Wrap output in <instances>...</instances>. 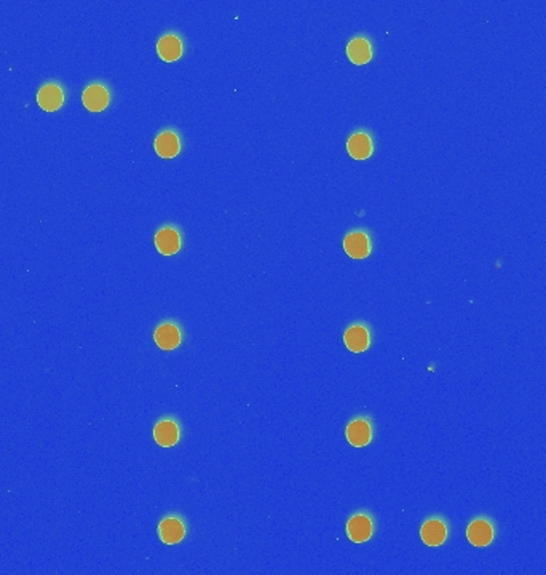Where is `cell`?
Masks as SVG:
<instances>
[{
  "mask_svg": "<svg viewBox=\"0 0 546 575\" xmlns=\"http://www.w3.org/2000/svg\"><path fill=\"white\" fill-rule=\"evenodd\" d=\"M185 533H187V525L178 515L165 516L158 524V537L166 545H176V543L182 542Z\"/></svg>",
  "mask_w": 546,
  "mask_h": 575,
  "instance_id": "6da1fadb",
  "label": "cell"
},
{
  "mask_svg": "<svg viewBox=\"0 0 546 575\" xmlns=\"http://www.w3.org/2000/svg\"><path fill=\"white\" fill-rule=\"evenodd\" d=\"M153 339L161 350H175L182 341V334L176 323L165 321L155 330Z\"/></svg>",
  "mask_w": 546,
  "mask_h": 575,
  "instance_id": "9c48e42d",
  "label": "cell"
},
{
  "mask_svg": "<svg viewBox=\"0 0 546 575\" xmlns=\"http://www.w3.org/2000/svg\"><path fill=\"white\" fill-rule=\"evenodd\" d=\"M37 103H39V106L43 110H48V112L58 110L64 103V93L57 83L43 85L39 93H37Z\"/></svg>",
  "mask_w": 546,
  "mask_h": 575,
  "instance_id": "7c38bea8",
  "label": "cell"
},
{
  "mask_svg": "<svg viewBox=\"0 0 546 575\" xmlns=\"http://www.w3.org/2000/svg\"><path fill=\"white\" fill-rule=\"evenodd\" d=\"M374 534V523L368 513H356L347 523V535L353 543L368 542Z\"/></svg>",
  "mask_w": 546,
  "mask_h": 575,
  "instance_id": "3957f363",
  "label": "cell"
},
{
  "mask_svg": "<svg viewBox=\"0 0 546 575\" xmlns=\"http://www.w3.org/2000/svg\"><path fill=\"white\" fill-rule=\"evenodd\" d=\"M155 151H157L161 158H173L181 151V141H179L175 132L166 129V132L160 133L157 139H155Z\"/></svg>",
  "mask_w": 546,
  "mask_h": 575,
  "instance_id": "9a60e30c",
  "label": "cell"
},
{
  "mask_svg": "<svg viewBox=\"0 0 546 575\" xmlns=\"http://www.w3.org/2000/svg\"><path fill=\"white\" fill-rule=\"evenodd\" d=\"M371 248V238L364 231H353L344 238V250L353 259L368 257Z\"/></svg>",
  "mask_w": 546,
  "mask_h": 575,
  "instance_id": "52a82bcc",
  "label": "cell"
},
{
  "mask_svg": "<svg viewBox=\"0 0 546 575\" xmlns=\"http://www.w3.org/2000/svg\"><path fill=\"white\" fill-rule=\"evenodd\" d=\"M153 438L161 448H171L176 446L181 438V429L175 419L166 417L158 420L153 426Z\"/></svg>",
  "mask_w": 546,
  "mask_h": 575,
  "instance_id": "5b68a950",
  "label": "cell"
},
{
  "mask_svg": "<svg viewBox=\"0 0 546 575\" xmlns=\"http://www.w3.org/2000/svg\"><path fill=\"white\" fill-rule=\"evenodd\" d=\"M157 52H158V57L161 59L171 63V61H176V59H179L182 57L184 45H182V42L178 35L166 34L158 40Z\"/></svg>",
  "mask_w": 546,
  "mask_h": 575,
  "instance_id": "4fadbf2b",
  "label": "cell"
},
{
  "mask_svg": "<svg viewBox=\"0 0 546 575\" xmlns=\"http://www.w3.org/2000/svg\"><path fill=\"white\" fill-rule=\"evenodd\" d=\"M347 441H349L353 448H364L372 441V435H374V429H372V422L369 417H356L347 425L345 430Z\"/></svg>",
  "mask_w": 546,
  "mask_h": 575,
  "instance_id": "7a4b0ae2",
  "label": "cell"
},
{
  "mask_svg": "<svg viewBox=\"0 0 546 575\" xmlns=\"http://www.w3.org/2000/svg\"><path fill=\"white\" fill-rule=\"evenodd\" d=\"M347 54L353 64L361 66L369 63L372 58V45L368 39L364 37H355V39L350 40L349 45H347Z\"/></svg>",
  "mask_w": 546,
  "mask_h": 575,
  "instance_id": "2e32d148",
  "label": "cell"
},
{
  "mask_svg": "<svg viewBox=\"0 0 546 575\" xmlns=\"http://www.w3.org/2000/svg\"><path fill=\"white\" fill-rule=\"evenodd\" d=\"M83 106L91 110V112H101L109 104V91L105 86L99 83H93L86 86L82 95Z\"/></svg>",
  "mask_w": 546,
  "mask_h": 575,
  "instance_id": "8fae6325",
  "label": "cell"
},
{
  "mask_svg": "<svg viewBox=\"0 0 546 575\" xmlns=\"http://www.w3.org/2000/svg\"><path fill=\"white\" fill-rule=\"evenodd\" d=\"M495 535L494 524L486 518H476L468 524L467 539L475 547H487L492 543Z\"/></svg>",
  "mask_w": 546,
  "mask_h": 575,
  "instance_id": "277c9868",
  "label": "cell"
},
{
  "mask_svg": "<svg viewBox=\"0 0 546 575\" xmlns=\"http://www.w3.org/2000/svg\"><path fill=\"white\" fill-rule=\"evenodd\" d=\"M420 537L428 547H439L448 539V524L441 518H430L422 524Z\"/></svg>",
  "mask_w": 546,
  "mask_h": 575,
  "instance_id": "8992f818",
  "label": "cell"
},
{
  "mask_svg": "<svg viewBox=\"0 0 546 575\" xmlns=\"http://www.w3.org/2000/svg\"><path fill=\"white\" fill-rule=\"evenodd\" d=\"M344 342L347 349L355 354L366 352L371 345V334L364 325H353L344 334Z\"/></svg>",
  "mask_w": 546,
  "mask_h": 575,
  "instance_id": "30bf717a",
  "label": "cell"
},
{
  "mask_svg": "<svg viewBox=\"0 0 546 575\" xmlns=\"http://www.w3.org/2000/svg\"><path fill=\"white\" fill-rule=\"evenodd\" d=\"M347 149H349V153L355 160H366L372 156L374 144H372L369 134L359 132L350 136L349 142H347Z\"/></svg>",
  "mask_w": 546,
  "mask_h": 575,
  "instance_id": "5bb4252c",
  "label": "cell"
},
{
  "mask_svg": "<svg viewBox=\"0 0 546 575\" xmlns=\"http://www.w3.org/2000/svg\"><path fill=\"white\" fill-rule=\"evenodd\" d=\"M155 246L160 255L163 256H173L181 250V233H179L178 228L166 226L163 228H160L155 235Z\"/></svg>",
  "mask_w": 546,
  "mask_h": 575,
  "instance_id": "ba28073f",
  "label": "cell"
}]
</instances>
